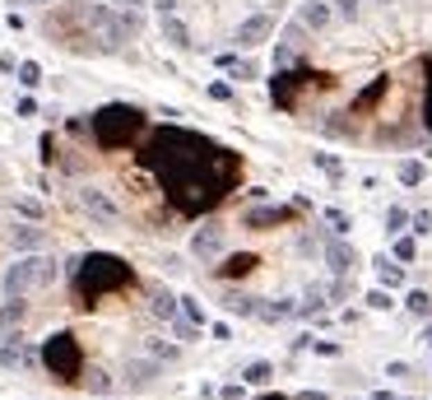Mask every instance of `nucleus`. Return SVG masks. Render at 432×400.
Here are the masks:
<instances>
[{
    "label": "nucleus",
    "instance_id": "obj_46",
    "mask_svg": "<svg viewBox=\"0 0 432 400\" xmlns=\"http://www.w3.org/2000/svg\"><path fill=\"white\" fill-rule=\"evenodd\" d=\"M218 396H223V400H242V396H247V386H242V382H232V386H223Z\"/></svg>",
    "mask_w": 432,
    "mask_h": 400
},
{
    "label": "nucleus",
    "instance_id": "obj_24",
    "mask_svg": "<svg viewBox=\"0 0 432 400\" xmlns=\"http://www.w3.org/2000/svg\"><path fill=\"white\" fill-rule=\"evenodd\" d=\"M423 177H428V168H423L418 158H404V163H400V182H404V186H418Z\"/></svg>",
    "mask_w": 432,
    "mask_h": 400
},
{
    "label": "nucleus",
    "instance_id": "obj_20",
    "mask_svg": "<svg viewBox=\"0 0 432 400\" xmlns=\"http://www.w3.org/2000/svg\"><path fill=\"white\" fill-rule=\"evenodd\" d=\"M154 317L172 322V317H182V303H177V298H172L168 289H154Z\"/></svg>",
    "mask_w": 432,
    "mask_h": 400
},
{
    "label": "nucleus",
    "instance_id": "obj_4",
    "mask_svg": "<svg viewBox=\"0 0 432 400\" xmlns=\"http://www.w3.org/2000/svg\"><path fill=\"white\" fill-rule=\"evenodd\" d=\"M307 89H321L330 93L335 89V75H325V70H311V65H288V70H279L270 79V103L279 112H297L302 108V93Z\"/></svg>",
    "mask_w": 432,
    "mask_h": 400
},
{
    "label": "nucleus",
    "instance_id": "obj_14",
    "mask_svg": "<svg viewBox=\"0 0 432 400\" xmlns=\"http://www.w3.org/2000/svg\"><path fill=\"white\" fill-rule=\"evenodd\" d=\"M37 358H42V354L28 349L24 340H5V344H0V363H5V368H33Z\"/></svg>",
    "mask_w": 432,
    "mask_h": 400
},
{
    "label": "nucleus",
    "instance_id": "obj_9",
    "mask_svg": "<svg viewBox=\"0 0 432 400\" xmlns=\"http://www.w3.org/2000/svg\"><path fill=\"white\" fill-rule=\"evenodd\" d=\"M270 33H275V15H251V19H242V24H237V38H232V42L251 51V47H261Z\"/></svg>",
    "mask_w": 432,
    "mask_h": 400
},
{
    "label": "nucleus",
    "instance_id": "obj_47",
    "mask_svg": "<svg viewBox=\"0 0 432 400\" xmlns=\"http://www.w3.org/2000/svg\"><path fill=\"white\" fill-rule=\"evenodd\" d=\"M349 293H354V289H349V279H335V284H330V298H349Z\"/></svg>",
    "mask_w": 432,
    "mask_h": 400
},
{
    "label": "nucleus",
    "instance_id": "obj_37",
    "mask_svg": "<svg viewBox=\"0 0 432 400\" xmlns=\"http://www.w3.org/2000/svg\"><path fill=\"white\" fill-rule=\"evenodd\" d=\"M228 75H232V79H256V75H261V65H256V61H237Z\"/></svg>",
    "mask_w": 432,
    "mask_h": 400
},
{
    "label": "nucleus",
    "instance_id": "obj_16",
    "mask_svg": "<svg viewBox=\"0 0 432 400\" xmlns=\"http://www.w3.org/2000/svg\"><path fill=\"white\" fill-rule=\"evenodd\" d=\"M330 19H335V5H330V0H307V5H302V24H307V28H325Z\"/></svg>",
    "mask_w": 432,
    "mask_h": 400
},
{
    "label": "nucleus",
    "instance_id": "obj_29",
    "mask_svg": "<svg viewBox=\"0 0 432 400\" xmlns=\"http://www.w3.org/2000/svg\"><path fill=\"white\" fill-rule=\"evenodd\" d=\"M19 322H24V303L15 298L10 308H0V331H10V326H19Z\"/></svg>",
    "mask_w": 432,
    "mask_h": 400
},
{
    "label": "nucleus",
    "instance_id": "obj_45",
    "mask_svg": "<svg viewBox=\"0 0 432 400\" xmlns=\"http://www.w3.org/2000/svg\"><path fill=\"white\" fill-rule=\"evenodd\" d=\"M149 354H154V358H177V349L163 344V340H154V344H149Z\"/></svg>",
    "mask_w": 432,
    "mask_h": 400
},
{
    "label": "nucleus",
    "instance_id": "obj_31",
    "mask_svg": "<svg viewBox=\"0 0 432 400\" xmlns=\"http://www.w3.org/2000/svg\"><path fill=\"white\" fill-rule=\"evenodd\" d=\"M321 219H325V224H330L335 233H349V215H344V210H330V205H325Z\"/></svg>",
    "mask_w": 432,
    "mask_h": 400
},
{
    "label": "nucleus",
    "instance_id": "obj_1",
    "mask_svg": "<svg viewBox=\"0 0 432 400\" xmlns=\"http://www.w3.org/2000/svg\"><path fill=\"white\" fill-rule=\"evenodd\" d=\"M139 168L154 172L177 215L200 219L242 186V158L186 126H158L139 144Z\"/></svg>",
    "mask_w": 432,
    "mask_h": 400
},
{
    "label": "nucleus",
    "instance_id": "obj_7",
    "mask_svg": "<svg viewBox=\"0 0 432 400\" xmlns=\"http://www.w3.org/2000/svg\"><path fill=\"white\" fill-rule=\"evenodd\" d=\"M297 224V205H251L242 215V228H256V233H275V228H288Z\"/></svg>",
    "mask_w": 432,
    "mask_h": 400
},
{
    "label": "nucleus",
    "instance_id": "obj_21",
    "mask_svg": "<svg viewBox=\"0 0 432 400\" xmlns=\"http://www.w3.org/2000/svg\"><path fill=\"white\" fill-rule=\"evenodd\" d=\"M163 38H168L172 47H191V33H186V24L177 15H163Z\"/></svg>",
    "mask_w": 432,
    "mask_h": 400
},
{
    "label": "nucleus",
    "instance_id": "obj_41",
    "mask_svg": "<svg viewBox=\"0 0 432 400\" xmlns=\"http://www.w3.org/2000/svg\"><path fill=\"white\" fill-rule=\"evenodd\" d=\"M209 98H218V103H232V84L214 79V84H209Z\"/></svg>",
    "mask_w": 432,
    "mask_h": 400
},
{
    "label": "nucleus",
    "instance_id": "obj_50",
    "mask_svg": "<svg viewBox=\"0 0 432 400\" xmlns=\"http://www.w3.org/2000/svg\"><path fill=\"white\" fill-rule=\"evenodd\" d=\"M293 400H330V396H321V391H297Z\"/></svg>",
    "mask_w": 432,
    "mask_h": 400
},
{
    "label": "nucleus",
    "instance_id": "obj_52",
    "mask_svg": "<svg viewBox=\"0 0 432 400\" xmlns=\"http://www.w3.org/2000/svg\"><path fill=\"white\" fill-rule=\"evenodd\" d=\"M423 344H428V349H432V326H428V331H423Z\"/></svg>",
    "mask_w": 432,
    "mask_h": 400
},
{
    "label": "nucleus",
    "instance_id": "obj_38",
    "mask_svg": "<svg viewBox=\"0 0 432 400\" xmlns=\"http://www.w3.org/2000/svg\"><path fill=\"white\" fill-rule=\"evenodd\" d=\"M316 168H325L330 177H344V163H340L335 154H316Z\"/></svg>",
    "mask_w": 432,
    "mask_h": 400
},
{
    "label": "nucleus",
    "instance_id": "obj_40",
    "mask_svg": "<svg viewBox=\"0 0 432 400\" xmlns=\"http://www.w3.org/2000/svg\"><path fill=\"white\" fill-rule=\"evenodd\" d=\"M330 5H335L340 19H358V0H330Z\"/></svg>",
    "mask_w": 432,
    "mask_h": 400
},
{
    "label": "nucleus",
    "instance_id": "obj_42",
    "mask_svg": "<svg viewBox=\"0 0 432 400\" xmlns=\"http://www.w3.org/2000/svg\"><path fill=\"white\" fill-rule=\"evenodd\" d=\"M409 224H414V238H423V233H432V215H428V210H423V215H414Z\"/></svg>",
    "mask_w": 432,
    "mask_h": 400
},
{
    "label": "nucleus",
    "instance_id": "obj_30",
    "mask_svg": "<svg viewBox=\"0 0 432 400\" xmlns=\"http://www.w3.org/2000/svg\"><path fill=\"white\" fill-rule=\"evenodd\" d=\"M368 308H372V312H390V308H395V298H390L386 289H372V293H368Z\"/></svg>",
    "mask_w": 432,
    "mask_h": 400
},
{
    "label": "nucleus",
    "instance_id": "obj_17",
    "mask_svg": "<svg viewBox=\"0 0 432 400\" xmlns=\"http://www.w3.org/2000/svg\"><path fill=\"white\" fill-rule=\"evenodd\" d=\"M261 303L265 298H251V293H228V298H223V308H228L232 317H261Z\"/></svg>",
    "mask_w": 432,
    "mask_h": 400
},
{
    "label": "nucleus",
    "instance_id": "obj_3",
    "mask_svg": "<svg viewBox=\"0 0 432 400\" xmlns=\"http://www.w3.org/2000/svg\"><path fill=\"white\" fill-rule=\"evenodd\" d=\"M89 131H93V140H98V149H130V144L149 131V122H144V112L130 108V103H107V108H98L89 117Z\"/></svg>",
    "mask_w": 432,
    "mask_h": 400
},
{
    "label": "nucleus",
    "instance_id": "obj_32",
    "mask_svg": "<svg viewBox=\"0 0 432 400\" xmlns=\"http://www.w3.org/2000/svg\"><path fill=\"white\" fill-rule=\"evenodd\" d=\"M177 303H182V317H186V322L205 326V312H200V303H196V298H177Z\"/></svg>",
    "mask_w": 432,
    "mask_h": 400
},
{
    "label": "nucleus",
    "instance_id": "obj_13",
    "mask_svg": "<svg viewBox=\"0 0 432 400\" xmlns=\"http://www.w3.org/2000/svg\"><path fill=\"white\" fill-rule=\"evenodd\" d=\"M256 265H261V256H251V251H237V256H228L223 265H214V275L228 284V279H247Z\"/></svg>",
    "mask_w": 432,
    "mask_h": 400
},
{
    "label": "nucleus",
    "instance_id": "obj_8",
    "mask_svg": "<svg viewBox=\"0 0 432 400\" xmlns=\"http://www.w3.org/2000/svg\"><path fill=\"white\" fill-rule=\"evenodd\" d=\"M321 256H325V265H330L335 275H349V270L358 265V251L344 242L340 233H325V238H321Z\"/></svg>",
    "mask_w": 432,
    "mask_h": 400
},
{
    "label": "nucleus",
    "instance_id": "obj_44",
    "mask_svg": "<svg viewBox=\"0 0 432 400\" xmlns=\"http://www.w3.org/2000/svg\"><path fill=\"white\" fill-rule=\"evenodd\" d=\"M302 28H307V24H288V28H284V42L302 47Z\"/></svg>",
    "mask_w": 432,
    "mask_h": 400
},
{
    "label": "nucleus",
    "instance_id": "obj_15",
    "mask_svg": "<svg viewBox=\"0 0 432 400\" xmlns=\"http://www.w3.org/2000/svg\"><path fill=\"white\" fill-rule=\"evenodd\" d=\"M154 377H158V358H130L126 363V386H135V391H144Z\"/></svg>",
    "mask_w": 432,
    "mask_h": 400
},
{
    "label": "nucleus",
    "instance_id": "obj_25",
    "mask_svg": "<svg viewBox=\"0 0 432 400\" xmlns=\"http://www.w3.org/2000/svg\"><path fill=\"white\" fill-rule=\"evenodd\" d=\"M19 84H24V89H37V84H42V65L24 61V65H19Z\"/></svg>",
    "mask_w": 432,
    "mask_h": 400
},
{
    "label": "nucleus",
    "instance_id": "obj_43",
    "mask_svg": "<svg viewBox=\"0 0 432 400\" xmlns=\"http://www.w3.org/2000/svg\"><path fill=\"white\" fill-rule=\"evenodd\" d=\"M19 215L24 219H42V205H37V200H19Z\"/></svg>",
    "mask_w": 432,
    "mask_h": 400
},
{
    "label": "nucleus",
    "instance_id": "obj_19",
    "mask_svg": "<svg viewBox=\"0 0 432 400\" xmlns=\"http://www.w3.org/2000/svg\"><path fill=\"white\" fill-rule=\"evenodd\" d=\"M372 265H377V279H381V289H390V284H400V279H404V265H395L390 256H377Z\"/></svg>",
    "mask_w": 432,
    "mask_h": 400
},
{
    "label": "nucleus",
    "instance_id": "obj_54",
    "mask_svg": "<svg viewBox=\"0 0 432 400\" xmlns=\"http://www.w3.org/2000/svg\"><path fill=\"white\" fill-rule=\"evenodd\" d=\"M19 5H51V0H19Z\"/></svg>",
    "mask_w": 432,
    "mask_h": 400
},
{
    "label": "nucleus",
    "instance_id": "obj_33",
    "mask_svg": "<svg viewBox=\"0 0 432 400\" xmlns=\"http://www.w3.org/2000/svg\"><path fill=\"white\" fill-rule=\"evenodd\" d=\"M321 303H325V293H321V289H307V298H302V308H297V317H311V312L321 308Z\"/></svg>",
    "mask_w": 432,
    "mask_h": 400
},
{
    "label": "nucleus",
    "instance_id": "obj_49",
    "mask_svg": "<svg viewBox=\"0 0 432 400\" xmlns=\"http://www.w3.org/2000/svg\"><path fill=\"white\" fill-rule=\"evenodd\" d=\"M112 5H116V10H139L144 0H112Z\"/></svg>",
    "mask_w": 432,
    "mask_h": 400
},
{
    "label": "nucleus",
    "instance_id": "obj_22",
    "mask_svg": "<svg viewBox=\"0 0 432 400\" xmlns=\"http://www.w3.org/2000/svg\"><path fill=\"white\" fill-rule=\"evenodd\" d=\"M284 317H297L293 298H284V303H261V322H284Z\"/></svg>",
    "mask_w": 432,
    "mask_h": 400
},
{
    "label": "nucleus",
    "instance_id": "obj_27",
    "mask_svg": "<svg viewBox=\"0 0 432 400\" xmlns=\"http://www.w3.org/2000/svg\"><path fill=\"white\" fill-rule=\"evenodd\" d=\"M242 377H247V386H265L270 377H275V368H270V363H251V368L242 372Z\"/></svg>",
    "mask_w": 432,
    "mask_h": 400
},
{
    "label": "nucleus",
    "instance_id": "obj_12",
    "mask_svg": "<svg viewBox=\"0 0 432 400\" xmlns=\"http://www.w3.org/2000/svg\"><path fill=\"white\" fill-rule=\"evenodd\" d=\"M386 89H390V75H377V79L368 84V89H363V93L354 98V108H349V117H363V112H372L377 103H381V98H386Z\"/></svg>",
    "mask_w": 432,
    "mask_h": 400
},
{
    "label": "nucleus",
    "instance_id": "obj_28",
    "mask_svg": "<svg viewBox=\"0 0 432 400\" xmlns=\"http://www.w3.org/2000/svg\"><path fill=\"white\" fill-rule=\"evenodd\" d=\"M414 256H418V242L404 238V233H395V261H414Z\"/></svg>",
    "mask_w": 432,
    "mask_h": 400
},
{
    "label": "nucleus",
    "instance_id": "obj_10",
    "mask_svg": "<svg viewBox=\"0 0 432 400\" xmlns=\"http://www.w3.org/2000/svg\"><path fill=\"white\" fill-rule=\"evenodd\" d=\"M79 205H84L93 219H103V224H116V219H121V210H116L103 191H93V186H84V191H79Z\"/></svg>",
    "mask_w": 432,
    "mask_h": 400
},
{
    "label": "nucleus",
    "instance_id": "obj_48",
    "mask_svg": "<svg viewBox=\"0 0 432 400\" xmlns=\"http://www.w3.org/2000/svg\"><path fill=\"white\" fill-rule=\"evenodd\" d=\"M209 335H214V340H228L232 331H228V322H214V326H209Z\"/></svg>",
    "mask_w": 432,
    "mask_h": 400
},
{
    "label": "nucleus",
    "instance_id": "obj_34",
    "mask_svg": "<svg viewBox=\"0 0 432 400\" xmlns=\"http://www.w3.org/2000/svg\"><path fill=\"white\" fill-rule=\"evenodd\" d=\"M404 224H409V215H404L400 205H395V210H390V215H386V233H390V238H395V233H404Z\"/></svg>",
    "mask_w": 432,
    "mask_h": 400
},
{
    "label": "nucleus",
    "instance_id": "obj_18",
    "mask_svg": "<svg viewBox=\"0 0 432 400\" xmlns=\"http://www.w3.org/2000/svg\"><path fill=\"white\" fill-rule=\"evenodd\" d=\"M10 242H15L19 251H37V247L46 242V233H42V228H33V224H19V228L10 233Z\"/></svg>",
    "mask_w": 432,
    "mask_h": 400
},
{
    "label": "nucleus",
    "instance_id": "obj_5",
    "mask_svg": "<svg viewBox=\"0 0 432 400\" xmlns=\"http://www.w3.org/2000/svg\"><path fill=\"white\" fill-rule=\"evenodd\" d=\"M42 363H46V372H51L56 382H79V377H84V349H79V340L70 335V331L46 335Z\"/></svg>",
    "mask_w": 432,
    "mask_h": 400
},
{
    "label": "nucleus",
    "instance_id": "obj_26",
    "mask_svg": "<svg viewBox=\"0 0 432 400\" xmlns=\"http://www.w3.org/2000/svg\"><path fill=\"white\" fill-rule=\"evenodd\" d=\"M275 65H279V70H288V65H302V61H297V47H293V42H279V47H275Z\"/></svg>",
    "mask_w": 432,
    "mask_h": 400
},
{
    "label": "nucleus",
    "instance_id": "obj_11",
    "mask_svg": "<svg viewBox=\"0 0 432 400\" xmlns=\"http://www.w3.org/2000/svg\"><path fill=\"white\" fill-rule=\"evenodd\" d=\"M191 251H196L200 261H214L218 251H223V228H218V224H205V228L191 238Z\"/></svg>",
    "mask_w": 432,
    "mask_h": 400
},
{
    "label": "nucleus",
    "instance_id": "obj_53",
    "mask_svg": "<svg viewBox=\"0 0 432 400\" xmlns=\"http://www.w3.org/2000/svg\"><path fill=\"white\" fill-rule=\"evenodd\" d=\"M261 400H293V396H275V391H270V396H261Z\"/></svg>",
    "mask_w": 432,
    "mask_h": 400
},
{
    "label": "nucleus",
    "instance_id": "obj_6",
    "mask_svg": "<svg viewBox=\"0 0 432 400\" xmlns=\"http://www.w3.org/2000/svg\"><path fill=\"white\" fill-rule=\"evenodd\" d=\"M56 275H61V265L51 261V256H24V261H15L5 270V293H10V298H24V293H33V289L56 284Z\"/></svg>",
    "mask_w": 432,
    "mask_h": 400
},
{
    "label": "nucleus",
    "instance_id": "obj_23",
    "mask_svg": "<svg viewBox=\"0 0 432 400\" xmlns=\"http://www.w3.org/2000/svg\"><path fill=\"white\" fill-rule=\"evenodd\" d=\"M404 308L414 312V317H432V293L414 289V293H409V298H404Z\"/></svg>",
    "mask_w": 432,
    "mask_h": 400
},
{
    "label": "nucleus",
    "instance_id": "obj_36",
    "mask_svg": "<svg viewBox=\"0 0 432 400\" xmlns=\"http://www.w3.org/2000/svg\"><path fill=\"white\" fill-rule=\"evenodd\" d=\"M172 331H177L182 340H196V335H200V326H196V322H186V317H172Z\"/></svg>",
    "mask_w": 432,
    "mask_h": 400
},
{
    "label": "nucleus",
    "instance_id": "obj_51",
    "mask_svg": "<svg viewBox=\"0 0 432 400\" xmlns=\"http://www.w3.org/2000/svg\"><path fill=\"white\" fill-rule=\"evenodd\" d=\"M158 10H163V15H172V10H177V0H158Z\"/></svg>",
    "mask_w": 432,
    "mask_h": 400
},
{
    "label": "nucleus",
    "instance_id": "obj_2",
    "mask_svg": "<svg viewBox=\"0 0 432 400\" xmlns=\"http://www.w3.org/2000/svg\"><path fill=\"white\" fill-rule=\"evenodd\" d=\"M70 275H75V298L79 308H93L98 298H107V293H121L135 284V270L121 261V256H112V251H93V256H79L70 261Z\"/></svg>",
    "mask_w": 432,
    "mask_h": 400
},
{
    "label": "nucleus",
    "instance_id": "obj_39",
    "mask_svg": "<svg viewBox=\"0 0 432 400\" xmlns=\"http://www.w3.org/2000/svg\"><path fill=\"white\" fill-rule=\"evenodd\" d=\"M423 126L432 131V61H428V93H423Z\"/></svg>",
    "mask_w": 432,
    "mask_h": 400
},
{
    "label": "nucleus",
    "instance_id": "obj_35",
    "mask_svg": "<svg viewBox=\"0 0 432 400\" xmlns=\"http://www.w3.org/2000/svg\"><path fill=\"white\" fill-rule=\"evenodd\" d=\"M89 391H93V396H107L112 377H107V372H89Z\"/></svg>",
    "mask_w": 432,
    "mask_h": 400
}]
</instances>
